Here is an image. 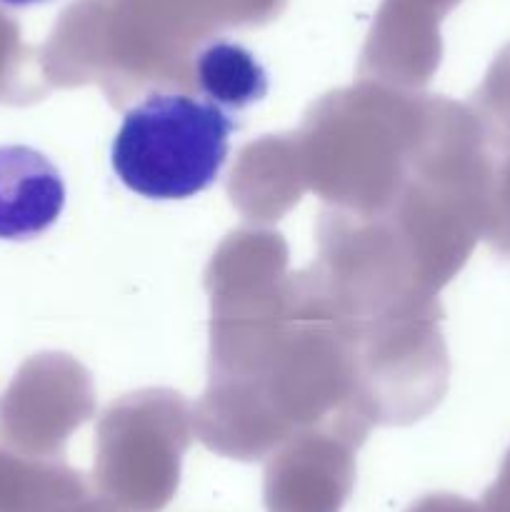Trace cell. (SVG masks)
I'll list each match as a JSON object with an SVG mask.
<instances>
[{"label": "cell", "mask_w": 510, "mask_h": 512, "mask_svg": "<svg viewBox=\"0 0 510 512\" xmlns=\"http://www.w3.org/2000/svg\"><path fill=\"white\" fill-rule=\"evenodd\" d=\"M233 115L188 93H150L125 113L110 163L125 188L150 200H185L218 180Z\"/></svg>", "instance_id": "obj_1"}, {"label": "cell", "mask_w": 510, "mask_h": 512, "mask_svg": "<svg viewBox=\"0 0 510 512\" xmlns=\"http://www.w3.org/2000/svg\"><path fill=\"white\" fill-rule=\"evenodd\" d=\"M185 428H103L95 483L100 498L125 512H160L180 480Z\"/></svg>", "instance_id": "obj_2"}, {"label": "cell", "mask_w": 510, "mask_h": 512, "mask_svg": "<svg viewBox=\"0 0 510 512\" xmlns=\"http://www.w3.org/2000/svg\"><path fill=\"white\" fill-rule=\"evenodd\" d=\"M353 488L350 450L305 438L283 450L265 470L268 512H340Z\"/></svg>", "instance_id": "obj_3"}, {"label": "cell", "mask_w": 510, "mask_h": 512, "mask_svg": "<svg viewBox=\"0 0 510 512\" xmlns=\"http://www.w3.org/2000/svg\"><path fill=\"white\" fill-rule=\"evenodd\" d=\"M65 180L30 145H0V240H33L58 223Z\"/></svg>", "instance_id": "obj_4"}, {"label": "cell", "mask_w": 510, "mask_h": 512, "mask_svg": "<svg viewBox=\"0 0 510 512\" xmlns=\"http://www.w3.org/2000/svg\"><path fill=\"white\" fill-rule=\"evenodd\" d=\"M195 85L225 113L243 110L268 93V73L245 45L233 40H210L193 63Z\"/></svg>", "instance_id": "obj_5"}, {"label": "cell", "mask_w": 510, "mask_h": 512, "mask_svg": "<svg viewBox=\"0 0 510 512\" xmlns=\"http://www.w3.org/2000/svg\"><path fill=\"white\" fill-rule=\"evenodd\" d=\"M478 100L483 103V115L488 113L483 123L488 125L490 143L510 153V48L493 65V73L478 93Z\"/></svg>", "instance_id": "obj_6"}, {"label": "cell", "mask_w": 510, "mask_h": 512, "mask_svg": "<svg viewBox=\"0 0 510 512\" xmlns=\"http://www.w3.org/2000/svg\"><path fill=\"white\" fill-rule=\"evenodd\" d=\"M485 238L505 258H510V158L493 175L488 198V215H485Z\"/></svg>", "instance_id": "obj_7"}, {"label": "cell", "mask_w": 510, "mask_h": 512, "mask_svg": "<svg viewBox=\"0 0 510 512\" xmlns=\"http://www.w3.org/2000/svg\"><path fill=\"white\" fill-rule=\"evenodd\" d=\"M408 512H510V505L495 503L485 495L483 503H470V500L458 498V495H428V498L410 505Z\"/></svg>", "instance_id": "obj_8"}, {"label": "cell", "mask_w": 510, "mask_h": 512, "mask_svg": "<svg viewBox=\"0 0 510 512\" xmlns=\"http://www.w3.org/2000/svg\"><path fill=\"white\" fill-rule=\"evenodd\" d=\"M485 498L495 500V503L510 505V453H508V458H505L503 470H500L498 480L490 485V490L485 493Z\"/></svg>", "instance_id": "obj_9"}, {"label": "cell", "mask_w": 510, "mask_h": 512, "mask_svg": "<svg viewBox=\"0 0 510 512\" xmlns=\"http://www.w3.org/2000/svg\"><path fill=\"white\" fill-rule=\"evenodd\" d=\"M63 512H125V510H120L118 505L108 503L105 498H90V495H88V498L78 500V503H73L70 508H65Z\"/></svg>", "instance_id": "obj_10"}, {"label": "cell", "mask_w": 510, "mask_h": 512, "mask_svg": "<svg viewBox=\"0 0 510 512\" xmlns=\"http://www.w3.org/2000/svg\"><path fill=\"white\" fill-rule=\"evenodd\" d=\"M50 0H0V8H10V10H25V8H35V5H45Z\"/></svg>", "instance_id": "obj_11"}]
</instances>
